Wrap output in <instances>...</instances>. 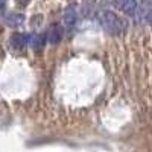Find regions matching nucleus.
<instances>
[{"label":"nucleus","instance_id":"obj_1","mask_svg":"<svg viewBox=\"0 0 152 152\" xmlns=\"http://www.w3.org/2000/svg\"><path fill=\"white\" fill-rule=\"evenodd\" d=\"M99 23H100V26H102V29L107 31L111 35H120L125 31L123 20L111 11H105L102 14H99Z\"/></svg>","mask_w":152,"mask_h":152},{"label":"nucleus","instance_id":"obj_2","mask_svg":"<svg viewBox=\"0 0 152 152\" xmlns=\"http://www.w3.org/2000/svg\"><path fill=\"white\" fill-rule=\"evenodd\" d=\"M137 18H138V23L142 24H146V26L151 24V0H143L140 3L137 11Z\"/></svg>","mask_w":152,"mask_h":152},{"label":"nucleus","instance_id":"obj_3","mask_svg":"<svg viewBox=\"0 0 152 152\" xmlns=\"http://www.w3.org/2000/svg\"><path fill=\"white\" fill-rule=\"evenodd\" d=\"M78 9H76V6H69L64 14H62V21H64V24L67 28H73L76 21H78Z\"/></svg>","mask_w":152,"mask_h":152},{"label":"nucleus","instance_id":"obj_4","mask_svg":"<svg viewBox=\"0 0 152 152\" xmlns=\"http://www.w3.org/2000/svg\"><path fill=\"white\" fill-rule=\"evenodd\" d=\"M29 41V35L28 34H14L11 38V44L15 50H23L24 47L28 46Z\"/></svg>","mask_w":152,"mask_h":152},{"label":"nucleus","instance_id":"obj_5","mask_svg":"<svg viewBox=\"0 0 152 152\" xmlns=\"http://www.w3.org/2000/svg\"><path fill=\"white\" fill-rule=\"evenodd\" d=\"M46 44V37L44 35H40V34H32L29 35V41H28V46L32 47L34 50H41Z\"/></svg>","mask_w":152,"mask_h":152},{"label":"nucleus","instance_id":"obj_6","mask_svg":"<svg viewBox=\"0 0 152 152\" xmlns=\"http://www.w3.org/2000/svg\"><path fill=\"white\" fill-rule=\"evenodd\" d=\"M59 40H61V28L58 26V24H52V26L47 29L46 41L52 43V44H56Z\"/></svg>","mask_w":152,"mask_h":152},{"label":"nucleus","instance_id":"obj_7","mask_svg":"<svg viewBox=\"0 0 152 152\" xmlns=\"http://www.w3.org/2000/svg\"><path fill=\"white\" fill-rule=\"evenodd\" d=\"M5 21L8 26H12V28H15V26H20V24L24 21V15L23 14H15V12H12V14H8L5 17Z\"/></svg>","mask_w":152,"mask_h":152},{"label":"nucleus","instance_id":"obj_8","mask_svg":"<svg viewBox=\"0 0 152 152\" xmlns=\"http://www.w3.org/2000/svg\"><path fill=\"white\" fill-rule=\"evenodd\" d=\"M120 9L123 12H126V14L132 15L137 11V0H123L122 5H120Z\"/></svg>","mask_w":152,"mask_h":152},{"label":"nucleus","instance_id":"obj_9","mask_svg":"<svg viewBox=\"0 0 152 152\" xmlns=\"http://www.w3.org/2000/svg\"><path fill=\"white\" fill-rule=\"evenodd\" d=\"M5 3H6V0H0V8H3Z\"/></svg>","mask_w":152,"mask_h":152},{"label":"nucleus","instance_id":"obj_10","mask_svg":"<svg viewBox=\"0 0 152 152\" xmlns=\"http://www.w3.org/2000/svg\"><path fill=\"white\" fill-rule=\"evenodd\" d=\"M18 2H21V3H28L29 0H18Z\"/></svg>","mask_w":152,"mask_h":152}]
</instances>
